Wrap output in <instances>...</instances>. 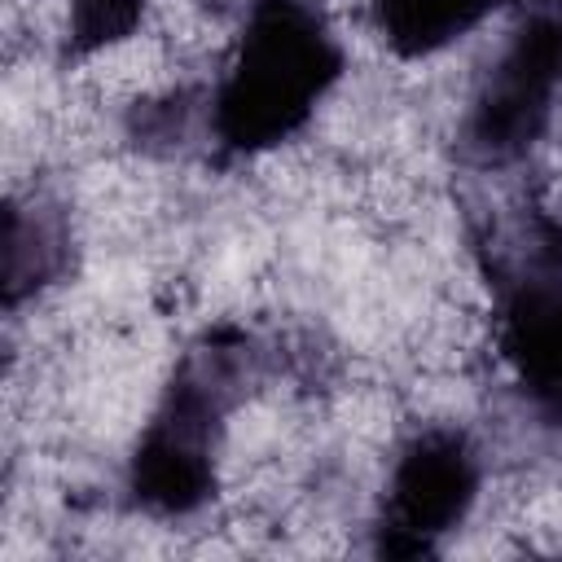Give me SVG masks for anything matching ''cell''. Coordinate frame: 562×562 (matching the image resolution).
<instances>
[{"label": "cell", "instance_id": "cell-1", "mask_svg": "<svg viewBox=\"0 0 562 562\" xmlns=\"http://www.w3.org/2000/svg\"><path fill=\"white\" fill-rule=\"evenodd\" d=\"M342 70V53L303 0H259L233 70L215 97V132L228 149L255 154L294 136Z\"/></svg>", "mask_w": 562, "mask_h": 562}, {"label": "cell", "instance_id": "cell-2", "mask_svg": "<svg viewBox=\"0 0 562 562\" xmlns=\"http://www.w3.org/2000/svg\"><path fill=\"white\" fill-rule=\"evenodd\" d=\"M215 382H220V364L206 356H193L176 373L158 417L149 422L145 439L136 443L132 492L145 509L189 514L211 496V487H215L211 448H215V426L224 413Z\"/></svg>", "mask_w": 562, "mask_h": 562}, {"label": "cell", "instance_id": "cell-3", "mask_svg": "<svg viewBox=\"0 0 562 562\" xmlns=\"http://www.w3.org/2000/svg\"><path fill=\"white\" fill-rule=\"evenodd\" d=\"M562 88V0H531L509 48L479 83L465 140L479 158H518L549 123Z\"/></svg>", "mask_w": 562, "mask_h": 562}, {"label": "cell", "instance_id": "cell-4", "mask_svg": "<svg viewBox=\"0 0 562 562\" xmlns=\"http://www.w3.org/2000/svg\"><path fill=\"white\" fill-rule=\"evenodd\" d=\"M474 487H479V465L461 435L448 430L417 435L395 465L378 549L400 558L430 553L435 540L465 518Z\"/></svg>", "mask_w": 562, "mask_h": 562}, {"label": "cell", "instance_id": "cell-5", "mask_svg": "<svg viewBox=\"0 0 562 562\" xmlns=\"http://www.w3.org/2000/svg\"><path fill=\"white\" fill-rule=\"evenodd\" d=\"M501 351L544 400L562 404V277H531L505 303Z\"/></svg>", "mask_w": 562, "mask_h": 562}, {"label": "cell", "instance_id": "cell-6", "mask_svg": "<svg viewBox=\"0 0 562 562\" xmlns=\"http://www.w3.org/2000/svg\"><path fill=\"white\" fill-rule=\"evenodd\" d=\"M501 0H373V22L400 57H426L470 26H479Z\"/></svg>", "mask_w": 562, "mask_h": 562}, {"label": "cell", "instance_id": "cell-7", "mask_svg": "<svg viewBox=\"0 0 562 562\" xmlns=\"http://www.w3.org/2000/svg\"><path fill=\"white\" fill-rule=\"evenodd\" d=\"M140 4L145 0H70V48L92 53L132 35V26L140 22Z\"/></svg>", "mask_w": 562, "mask_h": 562}]
</instances>
